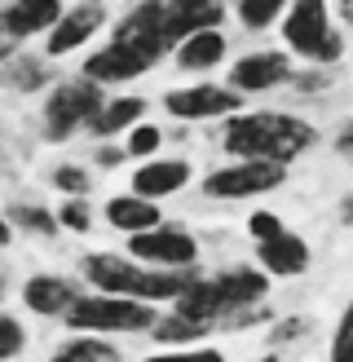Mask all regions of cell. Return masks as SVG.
<instances>
[{"mask_svg":"<svg viewBox=\"0 0 353 362\" xmlns=\"http://www.w3.org/2000/svg\"><path fill=\"white\" fill-rule=\"evenodd\" d=\"M318 146V129L292 111H239L221 124V151L229 159H270L296 164Z\"/></svg>","mask_w":353,"mask_h":362,"instance_id":"6da1fadb","label":"cell"},{"mask_svg":"<svg viewBox=\"0 0 353 362\" xmlns=\"http://www.w3.org/2000/svg\"><path fill=\"white\" fill-rule=\"evenodd\" d=\"M80 279L88 287H97V292H111V296H133V300H146V305H172L199 279V269H155V265H141L133 257H119V252H84Z\"/></svg>","mask_w":353,"mask_h":362,"instance_id":"7a4b0ae2","label":"cell"},{"mask_svg":"<svg viewBox=\"0 0 353 362\" xmlns=\"http://www.w3.org/2000/svg\"><path fill=\"white\" fill-rule=\"evenodd\" d=\"M155 318H159L155 305L133 296H111V292H80L76 305L62 314L66 327L84 336H137V332H150Z\"/></svg>","mask_w":353,"mask_h":362,"instance_id":"3957f363","label":"cell"},{"mask_svg":"<svg viewBox=\"0 0 353 362\" xmlns=\"http://www.w3.org/2000/svg\"><path fill=\"white\" fill-rule=\"evenodd\" d=\"M282 49L309 66H335L345 58V35L331 27L327 0H292L282 13Z\"/></svg>","mask_w":353,"mask_h":362,"instance_id":"277c9868","label":"cell"},{"mask_svg":"<svg viewBox=\"0 0 353 362\" xmlns=\"http://www.w3.org/2000/svg\"><path fill=\"white\" fill-rule=\"evenodd\" d=\"M106 106V88L93 84L88 76L76 80H58L49 88V98L40 106V133L49 141H71L76 133L88 129V119Z\"/></svg>","mask_w":353,"mask_h":362,"instance_id":"5b68a950","label":"cell"},{"mask_svg":"<svg viewBox=\"0 0 353 362\" xmlns=\"http://www.w3.org/2000/svg\"><path fill=\"white\" fill-rule=\"evenodd\" d=\"M282 181H287V164H270V159H229L225 168H212L199 186H203L208 199L239 204V199L274 194Z\"/></svg>","mask_w":353,"mask_h":362,"instance_id":"8992f818","label":"cell"},{"mask_svg":"<svg viewBox=\"0 0 353 362\" xmlns=\"http://www.w3.org/2000/svg\"><path fill=\"white\" fill-rule=\"evenodd\" d=\"M111 45L128 49L133 58H137V62H146V66H155L159 58H164V53H172L164 0H137V5L111 27Z\"/></svg>","mask_w":353,"mask_h":362,"instance_id":"52a82bcc","label":"cell"},{"mask_svg":"<svg viewBox=\"0 0 353 362\" xmlns=\"http://www.w3.org/2000/svg\"><path fill=\"white\" fill-rule=\"evenodd\" d=\"M243 93H234L229 84H212V80H199V84H181V88H168L164 93V111L176 119V124H212V119H229L243 111Z\"/></svg>","mask_w":353,"mask_h":362,"instance_id":"ba28073f","label":"cell"},{"mask_svg":"<svg viewBox=\"0 0 353 362\" xmlns=\"http://www.w3.org/2000/svg\"><path fill=\"white\" fill-rule=\"evenodd\" d=\"M128 252H133V261L155 265V269H199V239L176 221L133 234Z\"/></svg>","mask_w":353,"mask_h":362,"instance_id":"9c48e42d","label":"cell"},{"mask_svg":"<svg viewBox=\"0 0 353 362\" xmlns=\"http://www.w3.org/2000/svg\"><path fill=\"white\" fill-rule=\"evenodd\" d=\"M292 53L287 49H252L243 53V58H234V66H229V88L243 98H256V93H270V88L287 84L292 80Z\"/></svg>","mask_w":353,"mask_h":362,"instance_id":"30bf717a","label":"cell"},{"mask_svg":"<svg viewBox=\"0 0 353 362\" xmlns=\"http://www.w3.org/2000/svg\"><path fill=\"white\" fill-rule=\"evenodd\" d=\"M106 27V5H66L62 18L53 23V31L44 35V58H66V53H80L93 35Z\"/></svg>","mask_w":353,"mask_h":362,"instance_id":"8fae6325","label":"cell"},{"mask_svg":"<svg viewBox=\"0 0 353 362\" xmlns=\"http://www.w3.org/2000/svg\"><path fill=\"white\" fill-rule=\"evenodd\" d=\"M194 181V164L190 159H164V155H155V159H141V164L133 168L128 177V190L141 194V199H172V194H181L186 186Z\"/></svg>","mask_w":353,"mask_h":362,"instance_id":"7c38bea8","label":"cell"},{"mask_svg":"<svg viewBox=\"0 0 353 362\" xmlns=\"http://www.w3.org/2000/svg\"><path fill=\"white\" fill-rule=\"evenodd\" d=\"M256 265L270 279H300V274H309L313 252H309V243L300 239L296 230H282V234H274V239L256 243Z\"/></svg>","mask_w":353,"mask_h":362,"instance_id":"4fadbf2b","label":"cell"},{"mask_svg":"<svg viewBox=\"0 0 353 362\" xmlns=\"http://www.w3.org/2000/svg\"><path fill=\"white\" fill-rule=\"evenodd\" d=\"M62 0H9L5 9H0V31L9 35V40H35V35H49L53 23L62 18Z\"/></svg>","mask_w":353,"mask_h":362,"instance_id":"5bb4252c","label":"cell"},{"mask_svg":"<svg viewBox=\"0 0 353 362\" xmlns=\"http://www.w3.org/2000/svg\"><path fill=\"white\" fill-rule=\"evenodd\" d=\"M102 216H106V226L111 230H119L124 239H133V234H141V230H155V226H164V208L155 204V199H141V194H111L106 199V208H102Z\"/></svg>","mask_w":353,"mask_h":362,"instance_id":"9a60e30c","label":"cell"},{"mask_svg":"<svg viewBox=\"0 0 353 362\" xmlns=\"http://www.w3.org/2000/svg\"><path fill=\"white\" fill-rule=\"evenodd\" d=\"M76 296H80V287L66 274H31L23 283V305L40 318H62L76 305Z\"/></svg>","mask_w":353,"mask_h":362,"instance_id":"2e32d148","label":"cell"},{"mask_svg":"<svg viewBox=\"0 0 353 362\" xmlns=\"http://www.w3.org/2000/svg\"><path fill=\"white\" fill-rule=\"evenodd\" d=\"M164 9H168V40L176 49L194 31L221 27V18H225L229 5H225V0H164Z\"/></svg>","mask_w":353,"mask_h":362,"instance_id":"e0dca14e","label":"cell"},{"mask_svg":"<svg viewBox=\"0 0 353 362\" xmlns=\"http://www.w3.org/2000/svg\"><path fill=\"white\" fill-rule=\"evenodd\" d=\"M172 53H176V66H181V71H190V76H203V71H217V66L225 62L229 40H225L221 27H208V31L186 35V40L176 45Z\"/></svg>","mask_w":353,"mask_h":362,"instance_id":"ac0fdd59","label":"cell"},{"mask_svg":"<svg viewBox=\"0 0 353 362\" xmlns=\"http://www.w3.org/2000/svg\"><path fill=\"white\" fill-rule=\"evenodd\" d=\"M146 98H137V93H119V98H106V106L88 119V133L93 137H102V141H111V137H119V133H128L133 124H141L146 119Z\"/></svg>","mask_w":353,"mask_h":362,"instance_id":"d6986e66","label":"cell"},{"mask_svg":"<svg viewBox=\"0 0 353 362\" xmlns=\"http://www.w3.org/2000/svg\"><path fill=\"white\" fill-rule=\"evenodd\" d=\"M217 332V327H208V322H199V318H190V314H159L155 318V327H150V336H155V345L159 349H190V345H208V336Z\"/></svg>","mask_w":353,"mask_h":362,"instance_id":"ffe728a7","label":"cell"},{"mask_svg":"<svg viewBox=\"0 0 353 362\" xmlns=\"http://www.w3.org/2000/svg\"><path fill=\"white\" fill-rule=\"evenodd\" d=\"M0 80H5L13 93H40V88L53 84V71H49V58H35V53H18L0 66Z\"/></svg>","mask_w":353,"mask_h":362,"instance_id":"44dd1931","label":"cell"},{"mask_svg":"<svg viewBox=\"0 0 353 362\" xmlns=\"http://www.w3.org/2000/svg\"><path fill=\"white\" fill-rule=\"evenodd\" d=\"M124 354L115 349L111 336H84V332H71L66 345L53 349L49 362H119Z\"/></svg>","mask_w":353,"mask_h":362,"instance_id":"7402d4cb","label":"cell"},{"mask_svg":"<svg viewBox=\"0 0 353 362\" xmlns=\"http://www.w3.org/2000/svg\"><path fill=\"white\" fill-rule=\"evenodd\" d=\"M5 221L13 230H23V234H40V239H53L62 226H58V212L44 208V204H9L5 208Z\"/></svg>","mask_w":353,"mask_h":362,"instance_id":"603a6c76","label":"cell"},{"mask_svg":"<svg viewBox=\"0 0 353 362\" xmlns=\"http://www.w3.org/2000/svg\"><path fill=\"white\" fill-rule=\"evenodd\" d=\"M292 0H234V18L243 31H270L282 23Z\"/></svg>","mask_w":353,"mask_h":362,"instance_id":"cb8c5ba5","label":"cell"},{"mask_svg":"<svg viewBox=\"0 0 353 362\" xmlns=\"http://www.w3.org/2000/svg\"><path fill=\"white\" fill-rule=\"evenodd\" d=\"M159 146H164V129L159 124H150V119H141V124H133L128 133H124V151H128V159H155L159 155Z\"/></svg>","mask_w":353,"mask_h":362,"instance_id":"d4e9b609","label":"cell"},{"mask_svg":"<svg viewBox=\"0 0 353 362\" xmlns=\"http://www.w3.org/2000/svg\"><path fill=\"white\" fill-rule=\"evenodd\" d=\"M49 186L58 190L62 199H88V190H93V177H88L84 164H58L49 173Z\"/></svg>","mask_w":353,"mask_h":362,"instance_id":"484cf974","label":"cell"},{"mask_svg":"<svg viewBox=\"0 0 353 362\" xmlns=\"http://www.w3.org/2000/svg\"><path fill=\"white\" fill-rule=\"evenodd\" d=\"M327 362H353V296L340 310V322L331 332V345H327Z\"/></svg>","mask_w":353,"mask_h":362,"instance_id":"4316f807","label":"cell"},{"mask_svg":"<svg viewBox=\"0 0 353 362\" xmlns=\"http://www.w3.org/2000/svg\"><path fill=\"white\" fill-rule=\"evenodd\" d=\"M23 349H27V327L9 310H0V362L23 358Z\"/></svg>","mask_w":353,"mask_h":362,"instance_id":"83f0119b","label":"cell"},{"mask_svg":"<svg viewBox=\"0 0 353 362\" xmlns=\"http://www.w3.org/2000/svg\"><path fill=\"white\" fill-rule=\"evenodd\" d=\"M53 212H58V226L71 230V234H88V230H93V208H88V199H62Z\"/></svg>","mask_w":353,"mask_h":362,"instance_id":"f1b7e54d","label":"cell"},{"mask_svg":"<svg viewBox=\"0 0 353 362\" xmlns=\"http://www.w3.org/2000/svg\"><path fill=\"white\" fill-rule=\"evenodd\" d=\"M313 332V318L305 314H287V318H274V327H270V345H296V340H305Z\"/></svg>","mask_w":353,"mask_h":362,"instance_id":"f546056e","label":"cell"},{"mask_svg":"<svg viewBox=\"0 0 353 362\" xmlns=\"http://www.w3.org/2000/svg\"><path fill=\"white\" fill-rule=\"evenodd\" d=\"M141 362H225V354L217 345H190V349H159Z\"/></svg>","mask_w":353,"mask_h":362,"instance_id":"4dcf8cb0","label":"cell"},{"mask_svg":"<svg viewBox=\"0 0 353 362\" xmlns=\"http://www.w3.org/2000/svg\"><path fill=\"white\" fill-rule=\"evenodd\" d=\"M296 93H327V88L335 84L331 76V66H309V71H292V80H287Z\"/></svg>","mask_w":353,"mask_h":362,"instance_id":"1f68e13d","label":"cell"},{"mask_svg":"<svg viewBox=\"0 0 353 362\" xmlns=\"http://www.w3.org/2000/svg\"><path fill=\"white\" fill-rule=\"evenodd\" d=\"M287 226H282V216L270 212V208H256L252 216H247V234H252V243H265V239H274V234H282Z\"/></svg>","mask_w":353,"mask_h":362,"instance_id":"d6a6232c","label":"cell"},{"mask_svg":"<svg viewBox=\"0 0 353 362\" xmlns=\"http://www.w3.org/2000/svg\"><path fill=\"white\" fill-rule=\"evenodd\" d=\"M331 151L345 159V164L353 168V119L349 124H340V133H335V141H331Z\"/></svg>","mask_w":353,"mask_h":362,"instance_id":"836d02e7","label":"cell"},{"mask_svg":"<svg viewBox=\"0 0 353 362\" xmlns=\"http://www.w3.org/2000/svg\"><path fill=\"white\" fill-rule=\"evenodd\" d=\"M97 168H106V173H111V168H119L124 164V159H128V151H124V146H97Z\"/></svg>","mask_w":353,"mask_h":362,"instance_id":"e575fe53","label":"cell"},{"mask_svg":"<svg viewBox=\"0 0 353 362\" xmlns=\"http://www.w3.org/2000/svg\"><path fill=\"white\" fill-rule=\"evenodd\" d=\"M9 58H18V40H9V35L0 31V66H5Z\"/></svg>","mask_w":353,"mask_h":362,"instance_id":"d590c367","label":"cell"},{"mask_svg":"<svg viewBox=\"0 0 353 362\" xmlns=\"http://www.w3.org/2000/svg\"><path fill=\"white\" fill-rule=\"evenodd\" d=\"M335 212H340V226H353V194H345V199H340V208H335Z\"/></svg>","mask_w":353,"mask_h":362,"instance_id":"8d00e7d4","label":"cell"},{"mask_svg":"<svg viewBox=\"0 0 353 362\" xmlns=\"http://www.w3.org/2000/svg\"><path fill=\"white\" fill-rule=\"evenodd\" d=\"M13 243V226L5 221V212H0V247H9Z\"/></svg>","mask_w":353,"mask_h":362,"instance_id":"74e56055","label":"cell"},{"mask_svg":"<svg viewBox=\"0 0 353 362\" xmlns=\"http://www.w3.org/2000/svg\"><path fill=\"white\" fill-rule=\"evenodd\" d=\"M340 23L353 27V0H340Z\"/></svg>","mask_w":353,"mask_h":362,"instance_id":"f35d334b","label":"cell"},{"mask_svg":"<svg viewBox=\"0 0 353 362\" xmlns=\"http://www.w3.org/2000/svg\"><path fill=\"white\" fill-rule=\"evenodd\" d=\"M256 362H282V354H265V358H256Z\"/></svg>","mask_w":353,"mask_h":362,"instance_id":"ab89813d","label":"cell"},{"mask_svg":"<svg viewBox=\"0 0 353 362\" xmlns=\"http://www.w3.org/2000/svg\"><path fill=\"white\" fill-rule=\"evenodd\" d=\"M0 300H5V279H0Z\"/></svg>","mask_w":353,"mask_h":362,"instance_id":"60d3db41","label":"cell"},{"mask_svg":"<svg viewBox=\"0 0 353 362\" xmlns=\"http://www.w3.org/2000/svg\"><path fill=\"white\" fill-rule=\"evenodd\" d=\"M88 5H106V0H88Z\"/></svg>","mask_w":353,"mask_h":362,"instance_id":"b9f144b4","label":"cell"}]
</instances>
